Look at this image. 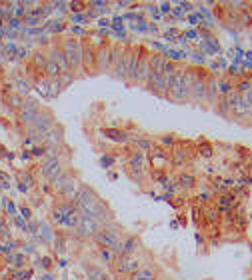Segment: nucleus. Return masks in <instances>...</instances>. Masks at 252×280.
Instances as JSON below:
<instances>
[{
	"instance_id": "1",
	"label": "nucleus",
	"mask_w": 252,
	"mask_h": 280,
	"mask_svg": "<svg viewBox=\"0 0 252 280\" xmlns=\"http://www.w3.org/2000/svg\"><path fill=\"white\" fill-rule=\"evenodd\" d=\"M74 208L78 214L82 216H90L94 220H98L102 226H108V222L112 220V214L110 210L106 208V204L100 200L96 196V192L92 188H88V186H80V190L76 192L74 200H72Z\"/></svg>"
},
{
	"instance_id": "2",
	"label": "nucleus",
	"mask_w": 252,
	"mask_h": 280,
	"mask_svg": "<svg viewBox=\"0 0 252 280\" xmlns=\"http://www.w3.org/2000/svg\"><path fill=\"white\" fill-rule=\"evenodd\" d=\"M94 242L100 246V248H104V250H112L116 256H118V246L122 242L120 234H118V230L110 228V226H102V230L98 232V234L94 236Z\"/></svg>"
},
{
	"instance_id": "3",
	"label": "nucleus",
	"mask_w": 252,
	"mask_h": 280,
	"mask_svg": "<svg viewBox=\"0 0 252 280\" xmlns=\"http://www.w3.org/2000/svg\"><path fill=\"white\" fill-rule=\"evenodd\" d=\"M60 48H62L68 64H70V70H78L82 66V44L74 38H68V40L62 42Z\"/></svg>"
},
{
	"instance_id": "4",
	"label": "nucleus",
	"mask_w": 252,
	"mask_h": 280,
	"mask_svg": "<svg viewBox=\"0 0 252 280\" xmlns=\"http://www.w3.org/2000/svg\"><path fill=\"white\" fill-rule=\"evenodd\" d=\"M74 230H76V234L80 238H94L100 230H102V224H100L98 220L90 218V216H82L78 214L76 222H74Z\"/></svg>"
},
{
	"instance_id": "5",
	"label": "nucleus",
	"mask_w": 252,
	"mask_h": 280,
	"mask_svg": "<svg viewBox=\"0 0 252 280\" xmlns=\"http://www.w3.org/2000/svg\"><path fill=\"white\" fill-rule=\"evenodd\" d=\"M150 78V54L144 48H138V66H136V84H146Z\"/></svg>"
},
{
	"instance_id": "6",
	"label": "nucleus",
	"mask_w": 252,
	"mask_h": 280,
	"mask_svg": "<svg viewBox=\"0 0 252 280\" xmlns=\"http://www.w3.org/2000/svg\"><path fill=\"white\" fill-rule=\"evenodd\" d=\"M94 68L98 72L110 70V46L102 44L100 48H96V52H94Z\"/></svg>"
},
{
	"instance_id": "7",
	"label": "nucleus",
	"mask_w": 252,
	"mask_h": 280,
	"mask_svg": "<svg viewBox=\"0 0 252 280\" xmlns=\"http://www.w3.org/2000/svg\"><path fill=\"white\" fill-rule=\"evenodd\" d=\"M40 172L44 174L46 180H54L56 176H60L64 170H62V164H60V158H48L42 166H40Z\"/></svg>"
},
{
	"instance_id": "8",
	"label": "nucleus",
	"mask_w": 252,
	"mask_h": 280,
	"mask_svg": "<svg viewBox=\"0 0 252 280\" xmlns=\"http://www.w3.org/2000/svg\"><path fill=\"white\" fill-rule=\"evenodd\" d=\"M48 60L54 62V64L58 66L60 74H62V72H72V70H70V64H68V60H66V56H64V52H62L60 46H52V48H50Z\"/></svg>"
},
{
	"instance_id": "9",
	"label": "nucleus",
	"mask_w": 252,
	"mask_h": 280,
	"mask_svg": "<svg viewBox=\"0 0 252 280\" xmlns=\"http://www.w3.org/2000/svg\"><path fill=\"white\" fill-rule=\"evenodd\" d=\"M146 156H148V162L152 164L156 170L164 168L166 162H170V156L166 154V150H164V148H158V146H152V150H150Z\"/></svg>"
},
{
	"instance_id": "10",
	"label": "nucleus",
	"mask_w": 252,
	"mask_h": 280,
	"mask_svg": "<svg viewBox=\"0 0 252 280\" xmlns=\"http://www.w3.org/2000/svg\"><path fill=\"white\" fill-rule=\"evenodd\" d=\"M188 100H206V78L198 72L192 88H190V96Z\"/></svg>"
},
{
	"instance_id": "11",
	"label": "nucleus",
	"mask_w": 252,
	"mask_h": 280,
	"mask_svg": "<svg viewBox=\"0 0 252 280\" xmlns=\"http://www.w3.org/2000/svg\"><path fill=\"white\" fill-rule=\"evenodd\" d=\"M38 102L36 100H26L22 102V108H20V120L26 124V126H32L36 114H38Z\"/></svg>"
},
{
	"instance_id": "12",
	"label": "nucleus",
	"mask_w": 252,
	"mask_h": 280,
	"mask_svg": "<svg viewBox=\"0 0 252 280\" xmlns=\"http://www.w3.org/2000/svg\"><path fill=\"white\" fill-rule=\"evenodd\" d=\"M132 54H134V48H124L122 52V58L116 66V70L112 72L118 80H126V72H128V66H130V60H132Z\"/></svg>"
},
{
	"instance_id": "13",
	"label": "nucleus",
	"mask_w": 252,
	"mask_h": 280,
	"mask_svg": "<svg viewBox=\"0 0 252 280\" xmlns=\"http://www.w3.org/2000/svg\"><path fill=\"white\" fill-rule=\"evenodd\" d=\"M114 266H116V272H120V274H132L140 268V264L130 256H118Z\"/></svg>"
},
{
	"instance_id": "14",
	"label": "nucleus",
	"mask_w": 252,
	"mask_h": 280,
	"mask_svg": "<svg viewBox=\"0 0 252 280\" xmlns=\"http://www.w3.org/2000/svg\"><path fill=\"white\" fill-rule=\"evenodd\" d=\"M234 202H236V196L232 192H222L216 198V210L218 212H230L234 208Z\"/></svg>"
},
{
	"instance_id": "15",
	"label": "nucleus",
	"mask_w": 252,
	"mask_h": 280,
	"mask_svg": "<svg viewBox=\"0 0 252 280\" xmlns=\"http://www.w3.org/2000/svg\"><path fill=\"white\" fill-rule=\"evenodd\" d=\"M42 138L48 142V146H54V148H56V146L62 142V130H60L58 126H52V128H50Z\"/></svg>"
},
{
	"instance_id": "16",
	"label": "nucleus",
	"mask_w": 252,
	"mask_h": 280,
	"mask_svg": "<svg viewBox=\"0 0 252 280\" xmlns=\"http://www.w3.org/2000/svg\"><path fill=\"white\" fill-rule=\"evenodd\" d=\"M146 164H148V156H146L144 152H138V150H134V152L130 154V158H128V166H130V168L144 170V168H146Z\"/></svg>"
},
{
	"instance_id": "17",
	"label": "nucleus",
	"mask_w": 252,
	"mask_h": 280,
	"mask_svg": "<svg viewBox=\"0 0 252 280\" xmlns=\"http://www.w3.org/2000/svg\"><path fill=\"white\" fill-rule=\"evenodd\" d=\"M136 248H138V240H136L134 236L124 238V240L120 242V246H118V256H130Z\"/></svg>"
},
{
	"instance_id": "18",
	"label": "nucleus",
	"mask_w": 252,
	"mask_h": 280,
	"mask_svg": "<svg viewBox=\"0 0 252 280\" xmlns=\"http://www.w3.org/2000/svg\"><path fill=\"white\" fill-rule=\"evenodd\" d=\"M122 52H124V48H120V46H110V72L116 70V66L122 58Z\"/></svg>"
},
{
	"instance_id": "19",
	"label": "nucleus",
	"mask_w": 252,
	"mask_h": 280,
	"mask_svg": "<svg viewBox=\"0 0 252 280\" xmlns=\"http://www.w3.org/2000/svg\"><path fill=\"white\" fill-rule=\"evenodd\" d=\"M94 52L90 46H82V66H88V68H94Z\"/></svg>"
},
{
	"instance_id": "20",
	"label": "nucleus",
	"mask_w": 252,
	"mask_h": 280,
	"mask_svg": "<svg viewBox=\"0 0 252 280\" xmlns=\"http://www.w3.org/2000/svg\"><path fill=\"white\" fill-rule=\"evenodd\" d=\"M136 66H138V48H134V54H132V60H130V66H128V72H126V82L136 80Z\"/></svg>"
},
{
	"instance_id": "21",
	"label": "nucleus",
	"mask_w": 252,
	"mask_h": 280,
	"mask_svg": "<svg viewBox=\"0 0 252 280\" xmlns=\"http://www.w3.org/2000/svg\"><path fill=\"white\" fill-rule=\"evenodd\" d=\"M134 146H136V150L138 152H144V154H148L150 150H152V140H150V138H136L134 140Z\"/></svg>"
},
{
	"instance_id": "22",
	"label": "nucleus",
	"mask_w": 252,
	"mask_h": 280,
	"mask_svg": "<svg viewBox=\"0 0 252 280\" xmlns=\"http://www.w3.org/2000/svg\"><path fill=\"white\" fill-rule=\"evenodd\" d=\"M154 272L150 270V268H138L136 272H132L130 280H154Z\"/></svg>"
},
{
	"instance_id": "23",
	"label": "nucleus",
	"mask_w": 252,
	"mask_h": 280,
	"mask_svg": "<svg viewBox=\"0 0 252 280\" xmlns=\"http://www.w3.org/2000/svg\"><path fill=\"white\" fill-rule=\"evenodd\" d=\"M194 184H196V178L192 174H180L178 176V188L188 190V188H194Z\"/></svg>"
},
{
	"instance_id": "24",
	"label": "nucleus",
	"mask_w": 252,
	"mask_h": 280,
	"mask_svg": "<svg viewBox=\"0 0 252 280\" xmlns=\"http://www.w3.org/2000/svg\"><path fill=\"white\" fill-rule=\"evenodd\" d=\"M104 136H106V138H110V140H118V142H126V140L130 138V136H128V134H124L122 130H112V128L104 130Z\"/></svg>"
},
{
	"instance_id": "25",
	"label": "nucleus",
	"mask_w": 252,
	"mask_h": 280,
	"mask_svg": "<svg viewBox=\"0 0 252 280\" xmlns=\"http://www.w3.org/2000/svg\"><path fill=\"white\" fill-rule=\"evenodd\" d=\"M6 100L12 108H22V96L18 94V92H10V94H6Z\"/></svg>"
},
{
	"instance_id": "26",
	"label": "nucleus",
	"mask_w": 252,
	"mask_h": 280,
	"mask_svg": "<svg viewBox=\"0 0 252 280\" xmlns=\"http://www.w3.org/2000/svg\"><path fill=\"white\" fill-rule=\"evenodd\" d=\"M126 172H128V176H130V178H134L136 182H140V180L144 178V170H138V168H130V166H126Z\"/></svg>"
},
{
	"instance_id": "27",
	"label": "nucleus",
	"mask_w": 252,
	"mask_h": 280,
	"mask_svg": "<svg viewBox=\"0 0 252 280\" xmlns=\"http://www.w3.org/2000/svg\"><path fill=\"white\" fill-rule=\"evenodd\" d=\"M72 80H74L72 72H62V74L58 76V82H60V86H66V84H70Z\"/></svg>"
},
{
	"instance_id": "28",
	"label": "nucleus",
	"mask_w": 252,
	"mask_h": 280,
	"mask_svg": "<svg viewBox=\"0 0 252 280\" xmlns=\"http://www.w3.org/2000/svg\"><path fill=\"white\" fill-rule=\"evenodd\" d=\"M200 154H202V156H212V146L210 144H202V146H200Z\"/></svg>"
},
{
	"instance_id": "29",
	"label": "nucleus",
	"mask_w": 252,
	"mask_h": 280,
	"mask_svg": "<svg viewBox=\"0 0 252 280\" xmlns=\"http://www.w3.org/2000/svg\"><path fill=\"white\" fill-rule=\"evenodd\" d=\"M206 218H208V220H218V210L206 208Z\"/></svg>"
},
{
	"instance_id": "30",
	"label": "nucleus",
	"mask_w": 252,
	"mask_h": 280,
	"mask_svg": "<svg viewBox=\"0 0 252 280\" xmlns=\"http://www.w3.org/2000/svg\"><path fill=\"white\" fill-rule=\"evenodd\" d=\"M24 94V92H28V82L26 80H18V94Z\"/></svg>"
},
{
	"instance_id": "31",
	"label": "nucleus",
	"mask_w": 252,
	"mask_h": 280,
	"mask_svg": "<svg viewBox=\"0 0 252 280\" xmlns=\"http://www.w3.org/2000/svg\"><path fill=\"white\" fill-rule=\"evenodd\" d=\"M160 142L166 144V146H172V144H174V138H172V136H162V138H160Z\"/></svg>"
},
{
	"instance_id": "32",
	"label": "nucleus",
	"mask_w": 252,
	"mask_h": 280,
	"mask_svg": "<svg viewBox=\"0 0 252 280\" xmlns=\"http://www.w3.org/2000/svg\"><path fill=\"white\" fill-rule=\"evenodd\" d=\"M154 280H164V278H162V276H156V278H154Z\"/></svg>"
}]
</instances>
